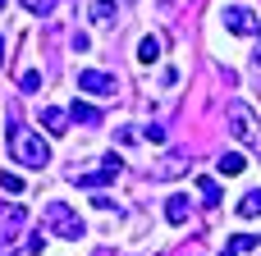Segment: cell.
I'll return each instance as SVG.
<instances>
[{"label": "cell", "instance_id": "obj_7", "mask_svg": "<svg viewBox=\"0 0 261 256\" xmlns=\"http://www.w3.org/2000/svg\"><path fill=\"white\" fill-rule=\"evenodd\" d=\"M188 215H193V202H188V192H174V197H165V220H170V224H188Z\"/></svg>", "mask_w": 261, "mask_h": 256}, {"label": "cell", "instance_id": "obj_1", "mask_svg": "<svg viewBox=\"0 0 261 256\" xmlns=\"http://www.w3.org/2000/svg\"><path fill=\"white\" fill-rule=\"evenodd\" d=\"M9 156H14V165H28V169H46L50 165V147L32 133V128H9Z\"/></svg>", "mask_w": 261, "mask_h": 256}, {"label": "cell", "instance_id": "obj_16", "mask_svg": "<svg viewBox=\"0 0 261 256\" xmlns=\"http://www.w3.org/2000/svg\"><path fill=\"white\" fill-rule=\"evenodd\" d=\"M229 247L243 256V252H252V247H257V238H252V234H234V238H229Z\"/></svg>", "mask_w": 261, "mask_h": 256}, {"label": "cell", "instance_id": "obj_22", "mask_svg": "<svg viewBox=\"0 0 261 256\" xmlns=\"http://www.w3.org/2000/svg\"><path fill=\"white\" fill-rule=\"evenodd\" d=\"M220 256H239V252H234V247H225V252H220Z\"/></svg>", "mask_w": 261, "mask_h": 256}, {"label": "cell", "instance_id": "obj_14", "mask_svg": "<svg viewBox=\"0 0 261 256\" xmlns=\"http://www.w3.org/2000/svg\"><path fill=\"white\" fill-rule=\"evenodd\" d=\"M197 197H202L206 206H220V202H225V197H220V183H216V179H197Z\"/></svg>", "mask_w": 261, "mask_h": 256}, {"label": "cell", "instance_id": "obj_13", "mask_svg": "<svg viewBox=\"0 0 261 256\" xmlns=\"http://www.w3.org/2000/svg\"><path fill=\"white\" fill-rule=\"evenodd\" d=\"M138 60H142V64H156V60H161V37H142V41H138Z\"/></svg>", "mask_w": 261, "mask_h": 256}, {"label": "cell", "instance_id": "obj_2", "mask_svg": "<svg viewBox=\"0 0 261 256\" xmlns=\"http://www.w3.org/2000/svg\"><path fill=\"white\" fill-rule=\"evenodd\" d=\"M41 229H46L50 238H83V234H87V224L78 220V211H73L69 202H46Z\"/></svg>", "mask_w": 261, "mask_h": 256}, {"label": "cell", "instance_id": "obj_11", "mask_svg": "<svg viewBox=\"0 0 261 256\" xmlns=\"http://www.w3.org/2000/svg\"><path fill=\"white\" fill-rule=\"evenodd\" d=\"M41 124H46V133L64 137L69 133V110H41Z\"/></svg>", "mask_w": 261, "mask_h": 256}, {"label": "cell", "instance_id": "obj_8", "mask_svg": "<svg viewBox=\"0 0 261 256\" xmlns=\"http://www.w3.org/2000/svg\"><path fill=\"white\" fill-rule=\"evenodd\" d=\"M216 169H220V179H239V174L248 169V156H239V151H225V156L216 160Z\"/></svg>", "mask_w": 261, "mask_h": 256}, {"label": "cell", "instance_id": "obj_5", "mask_svg": "<svg viewBox=\"0 0 261 256\" xmlns=\"http://www.w3.org/2000/svg\"><path fill=\"white\" fill-rule=\"evenodd\" d=\"M78 92H92V96H115L119 87H115V73H106V69H83V73H78Z\"/></svg>", "mask_w": 261, "mask_h": 256}, {"label": "cell", "instance_id": "obj_18", "mask_svg": "<svg viewBox=\"0 0 261 256\" xmlns=\"http://www.w3.org/2000/svg\"><path fill=\"white\" fill-rule=\"evenodd\" d=\"M18 87H23V92H37V87H41V73H37V69H28V73L18 78Z\"/></svg>", "mask_w": 261, "mask_h": 256}, {"label": "cell", "instance_id": "obj_12", "mask_svg": "<svg viewBox=\"0 0 261 256\" xmlns=\"http://www.w3.org/2000/svg\"><path fill=\"white\" fill-rule=\"evenodd\" d=\"M18 224H23V206H18V202H14V206H0V234L9 238Z\"/></svg>", "mask_w": 261, "mask_h": 256}, {"label": "cell", "instance_id": "obj_3", "mask_svg": "<svg viewBox=\"0 0 261 256\" xmlns=\"http://www.w3.org/2000/svg\"><path fill=\"white\" fill-rule=\"evenodd\" d=\"M225 119H229V133H234L239 142H248V147H261V128H257V119H252V110H248L243 101H234V105L225 110Z\"/></svg>", "mask_w": 261, "mask_h": 256}, {"label": "cell", "instance_id": "obj_9", "mask_svg": "<svg viewBox=\"0 0 261 256\" xmlns=\"http://www.w3.org/2000/svg\"><path fill=\"white\" fill-rule=\"evenodd\" d=\"M234 211H239V220H257V215H261V188H252V192H243Z\"/></svg>", "mask_w": 261, "mask_h": 256}, {"label": "cell", "instance_id": "obj_21", "mask_svg": "<svg viewBox=\"0 0 261 256\" xmlns=\"http://www.w3.org/2000/svg\"><path fill=\"white\" fill-rule=\"evenodd\" d=\"M0 64H5V37H0Z\"/></svg>", "mask_w": 261, "mask_h": 256}, {"label": "cell", "instance_id": "obj_19", "mask_svg": "<svg viewBox=\"0 0 261 256\" xmlns=\"http://www.w3.org/2000/svg\"><path fill=\"white\" fill-rule=\"evenodd\" d=\"M0 188H5V192H23V179H18V174H0Z\"/></svg>", "mask_w": 261, "mask_h": 256}, {"label": "cell", "instance_id": "obj_10", "mask_svg": "<svg viewBox=\"0 0 261 256\" xmlns=\"http://www.w3.org/2000/svg\"><path fill=\"white\" fill-rule=\"evenodd\" d=\"M69 124H87V128H92V124H101V115H96V105L73 101V105H69Z\"/></svg>", "mask_w": 261, "mask_h": 256}, {"label": "cell", "instance_id": "obj_17", "mask_svg": "<svg viewBox=\"0 0 261 256\" xmlns=\"http://www.w3.org/2000/svg\"><path fill=\"white\" fill-rule=\"evenodd\" d=\"M142 137H147L151 147H165V128H161V124H147V128H142Z\"/></svg>", "mask_w": 261, "mask_h": 256}, {"label": "cell", "instance_id": "obj_20", "mask_svg": "<svg viewBox=\"0 0 261 256\" xmlns=\"http://www.w3.org/2000/svg\"><path fill=\"white\" fill-rule=\"evenodd\" d=\"M23 9H28V14H37V9H46V0H23Z\"/></svg>", "mask_w": 261, "mask_h": 256}, {"label": "cell", "instance_id": "obj_4", "mask_svg": "<svg viewBox=\"0 0 261 256\" xmlns=\"http://www.w3.org/2000/svg\"><path fill=\"white\" fill-rule=\"evenodd\" d=\"M119 174H124V160H119V156H106L96 169H87V174H73V183H78V188H106V183H115Z\"/></svg>", "mask_w": 261, "mask_h": 256}, {"label": "cell", "instance_id": "obj_15", "mask_svg": "<svg viewBox=\"0 0 261 256\" xmlns=\"http://www.w3.org/2000/svg\"><path fill=\"white\" fill-rule=\"evenodd\" d=\"M87 14H92V23H101V27H106V23H115V0H92V9H87Z\"/></svg>", "mask_w": 261, "mask_h": 256}, {"label": "cell", "instance_id": "obj_6", "mask_svg": "<svg viewBox=\"0 0 261 256\" xmlns=\"http://www.w3.org/2000/svg\"><path fill=\"white\" fill-rule=\"evenodd\" d=\"M220 18H225V27H229V32H239V37H257V32H261L257 14H252V9H243V5H229Z\"/></svg>", "mask_w": 261, "mask_h": 256}, {"label": "cell", "instance_id": "obj_23", "mask_svg": "<svg viewBox=\"0 0 261 256\" xmlns=\"http://www.w3.org/2000/svg\"><path fill=\"white\" fill-rule=\"evenodd\" d=\"M0 9H5V0H0Z\"/></svg>", "mask_w": 261, "mask_h": 256}]
</instances>
